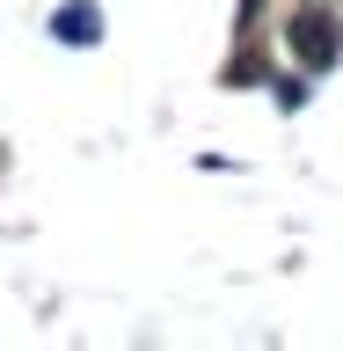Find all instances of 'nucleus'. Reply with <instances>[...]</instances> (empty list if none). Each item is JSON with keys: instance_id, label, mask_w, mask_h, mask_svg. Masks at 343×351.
<instances>
[{"instance_id": "2", "label": "nucleus", "mask_w": 343, "mask_h": 351, "mask_svg": "<svg viewBox=\"0 0 343 351\" xmlns=\"http://www.w3.org/2000/svg\"><path fill=\"white\" fill-rule=\"evenodd\" d=\"M51 29H59L66 44H95V29H103V22H95V8H66V15H51Z\"/></svg>"}, {"instance_id": "1", "label": "nucleus", "mask_w": 343, "mask_h": 351, "mask_svg": "<svg viewBox=\"0 0 343 351\" xmlns=\"http://www.w3.org/2000/svg\"><path fill=\"white\" fill-rule=\"evenodd\" d=\"M292 44H300L307 66H336L343 29H336V15H329V8H300V15H292Z\"/></svg>"}]
</instances>
